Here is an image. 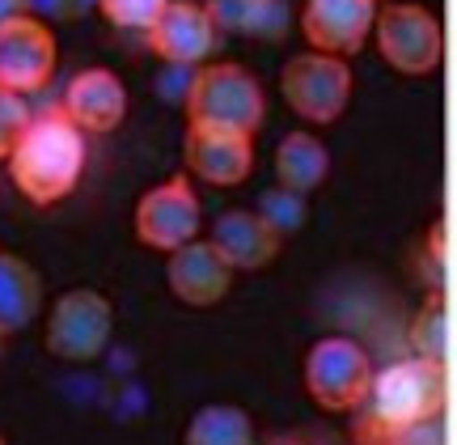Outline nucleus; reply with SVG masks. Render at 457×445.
<instances>
[{
	"label": "nucleus",
	"instance_id": "f257e3e1",
	"mask_svg": "<svg viewBox=\"0 0 457 445\" xmlns=\"http://www.w3.org/2000/svg\"><path fill=\"white\" fill-rule=\"evenodd\" d=\"M85 174V132L55 106L30 119L26 136L9 157V179L34 208L64 204Z\"/></svg>",
	"mask_w": 457,
	"mask_h": 445
},
{
	"label": "nucleus",
	"instance_id": "f03ea898",
	"mask_svg": "<svg viewBox=\"0 0 457 445\" xmlns=\"http://www.w3.org/2000/svg\"><path fill=\"white\" fill-rule=\"evenodd\" d=\"M449 403V374L445 365L428 357H407V361L386 365L373 378V390L360 407L356 437L360 445H377L403 429H415L424 420H436Z\"/></svg>",
	"mask_w": 457,
	"mask_h": 445
},
{
	"label": "nucleus",
	"instance_id": "7ed1b4c3",
	"mask_svg": "<svg viewBox=\"0 0 457 445\" xmlns=\"http://www.w3.org/2000/svg\"><path fill=\"white\" fill-rule=\"evenodd\" d=\"M182 106H187V128H199V132L254 136L267 119L262 81L233 60H212V64L195 68Z\"/></svg>",
	"mask_w": 457,
	"mask_h": 445
},
{
	"label": "nucleus",
	"instance_id": "20e7f679",
	"mask_svg": "<svg viewBox=\"0 0 457 445\" xmlns=\"http://www.w3.org/2000/svg\"><path fill=\"white\" fill-rule=\"evenodd\" d=\"M373 357L352 335H322L305 352V365H301L305 395L322 412H360L369 390H373Z\"/></svg>",
	"mask_w": 457,
	"mask_h": 445
},
{
	"label": "nucleus",
	"instance_id": "39448f33",
	"mask_svg": "<svg viewBox=\"0 0 457 445\" xmlns=\"http://www.w3.org/2000/svg\"><path fill=\"white\" fill-rule=\"evenodd\" d=\"M373 38H377L381 60L394 72H403V77H432L445 60L441 17L432 13L428 4H415V0H390V4H381Z\"/></svg>",
	"mask_w": 457,
	"mask_h": 445
},
{
	"label": "nucleus",
	"instance_id": "423d86ee",
	"mask_svg": "<svg viewBox=\"0 0 457 445\" xmlns=\"http://www.w3.org/2000/svg\"><path fill=\"white\" fill-rule=\"evenodd\" d=\"M352 64L339 55L322 51H301L279 68V94L288 102V111L305 123H339L347 102H352Z\"/></svg>",
	"mask_w": 457,
	"mask_h": 445
},
{
	"label": "nucleus",
	"instance_id": "0eeeda50",
	"mask_svg": "<svg viewBox=\"0 0 457 445\" xmlns=\"http://www.w3.org/2000/svg\"><path fill=\"white\" fill-rule=\"evenodd\" d=\"M131 230H136L140 247L157 250V255H174V250L199 242L204 208H199L195 182L187 179V174H170L165 182L148 187L145 196L136 199Z\"/></svg>",
	"mask_w": 457,
	"mask_h": 445
},
{
	"label": "nucleus",
	"instance_id": "6e6552de",
	"mask_svg": "<svg viewBox=\"0 0 457 445\" xmlns=\"http://www.w3.org/2000/svg\"><path fill=\"white\" fill-rule=\"evenodd\" d=\"M114 335V306L98 289H68L47 314L43 344L55 361L89 365L111 348Z\"/></svg>",
	"mask_w": 457,
	"mask_h": 445
},
{
	"label": "nucleus",
	"instance_id": "1a4fd4ad",
	"mask_svg": "<svg viewBox=\"0 0 457 445\" xmlns=\"http://www.w3.org/2000/svg\"><path fill=\"white\" fill-rule=\"evenodd\" d=\"M60 43L43 17L21 13L13 21H0V89L30 98L38 89H47L55 77Z\"/></svg>",
	"mask_w": 457,
	"mask_h": 445
},
{
	"label": "nucleus",
	"instance_id": "9d476101",
	"mask_svg": "<svg viewBox=\"0 0 457 445\" xmlns=\"http://www.w3.org/2000/svg\"><path fill=\"white\" fill-rule=\"evenodd\" d=\"M225 34L216 30L212 13L204 9V0H170L165 13L148 26L145 43L148 51L170 68H204L212 64L216 47H220Z\"/></svg>",
	"mask_w": 457,
	"mask_h": 445
},
{
	"label": "nucleus",
	"instance_id": "9b49d317",
	"mask_svg": "<svg viewBox=\"0 0 457 445\" xmlns=\"http://www.w3.org/2000/svg\"><path fill=\"white\" fill-rule=\"evenodd\" d=\"M377 13H381L377 0H301L296 26L305 34L310 51L347 60L373 38Z\"/></svg>",
	"mask_w": 457,
	"mask_h": 445
},
{
	"label": "nucleus",
	"instance_id": "f8f14e48",
	"mask_svg": "<svg viewBox=\"0 0 457 445\" xmlns=\"http://www.w3.org/2000/svg\"><path fill=\"white\" fill-rule=\"evenodd\" d=\"M64 111L85 136H106L128 119V89L111 68H81L72 81L64 85Z\"/></svg>",
	"mask_w": 457,
	"mask_h": 445
},
{
	"label": "nucleus",
	"instance_id": "ddd939ff",
	"mask_svg": "<svg viewBox=\"0 0 457 445\" xmlns=\"http://www.w3.org/2000/svg\"><path fill=\"white\" fill-rule=\"evenodd\" d=\"M165 284L170 293L179 297L182 306H195V310H208L216 301L228 297V284H233V267L220 259V250L212 242H191V247L165 255Z\"/></svg>",
	"mask_w": 457,
	"mask_h": 445
},
{
	"label": "nucleus",
	"instance_id": "4468645a",
	"mask_svg": "<svg viewBox=\"0 0 457 445\" xmlns=\"http://www.w3.org/2000/svg\"><path fill=\"white\" fill-rule=\"evenodd\" d=\"M208 242L220 250L233 272H262L279 259L284 250V238H279L267 221H262L259 208H228V213L216 216Z\"/></svg>",
	"mask_w": 457,
	"mask_h": 445
},
{
	"label": "nucleus",
	"instance_id": "2eb2a0df",
	"mask_svg": "<svg viewBox=\"0 0 457 445\" xmlns=\"http://www.w3.org/2000/svg\"><path fill=\"white\" fill-rule=\"evenodd\" d=\"M182 153H187V170L208 187H242L254 170V136L187 128Z\"/></svg>",
	"mask_w": 457,
	"mask_h": 445
},
{
	"label": "nucleus",
	"instance_id": "dca6fc26",
	"mask_svg": "<svg viewBox=\"0 0 457 445\" xmlns=\"http://www.w3.org/2000/svg\"><path fill=\"white\" fill-rule=\"evenodd\" d=\"M220 34H245V38H284L293 26L288 0H204Z\"/></svg>",
	"mask_w": 457,
	"mask_h": 445
},
{
	"label": "nucleus",
	"instance_id": "f3484780",
	"mask_svg": "<svg viewBox=\"0 0 457 445\" xmlns=\"http://www.w3.org/2000/svg\"><path fill=\"white\" fill-rule=\"evenodd\" d=\"M43 310V281L21 255L0 250V335L26 331Z\"/></svg>",
	"mask_w": 457,
	"mask_h": 445
},
{
	"label": "nucleus",
	"instance_id": "a211bd4d",
	"mask_svg": "<svg viewBox=\"0 0 457 445\" xmlns=\"http://www.w3.org/2000/svg\"><path fill=\"white\" fill-rule=\"evenodd\" d=\"M330 174V148L313 132H288L276 145V182L310 196Z\"/></svg>",
	"mask_w": 457,
	"mask_h": 445
},
{
	"label": "nucleus",
	"instance_id": "6ab92c4d",
	"mask_svg": "<svg viewBox=\"0 0 457 445\" xmlns=\"http://www.w3.org/2000/svg\"><path fill=\"white\" fill-rule=\"evenodd\" d=\"M182 445H254V420L233 403H208L187 420Z\"/></svg>",
	"mask_w": 457,
	"mask_h": 445
},
{
	"label": "nucleus",
	"instance_id": "aec40b11",
	"mask_svg": "<svg viewBox=\"0 0 457 445\" xmlns=\"http://www.w3.org/2000/svg\"><path fill=\"white\" fill-rule=\"evenodd\" d=\"M411 344H415V357L449 365V301H445V293H428L424 310L415 314Z\"/></svg>",
	"mask_w": 457,
	"mask_h": 445
},
{
	"label": "nucleus",
	"instance_id": "412c9836",
	"mask_svg": "<svg viewBox=\"0 0 457 445\" xmlns=\"http://www.w3.org/2000/svg\"><path fill=\"white\" fill-rule=\"evenodd\" d=\"M310 196H301V191H288V187H271L267 196L259 199V213L262 221L279 233V238H288V233H301L305 230V216H310Z\"/></svg>",
	"mask_w": 457,
	"mask_h": 445
},
{
	"label": "nucleus",
	"instance_id": "4be33fe9",
	"mask_svg": "<svg viewBox=\"0 0 457 445\" xmlns=\"http://www.w3.org/2000/svg\"><path fill=\"white\" fill-rule=\"evenodd\" d=\"M170 0H98V13L111 21L114 30H140L148 34V26L165 13Z\"/></svg>",
	"mask_w": 457,
	"mask_h": 445
},
{
	"label": "nucleus",
	"instance_id": "5701e85b",
	"mask_svg": "<svg viewBox=\"0 0 457 445\" xmlns=\"http://www.w3.org/2000/svg\"><path fill=\"white\" fill-rule=\"evenodd\" d=\"M30 106H26V98L21 94H9V89H0V162H9L13 157L17 140L26 136V128H30Z\"/></svg>",
	"mask_w": 457,
	"mask_h": 445
},
{
	"label": "nucleus",
	"instance_id": "b1692460",
	"mask_svg": "<svg viewBox=\"0 0 457 445\" xmlns=\"http://www.w3.org/2000/svg\"><path fill=\"white\" fill-rule=\"evenodd\" d=\"M377 445H445V429H441V416L436 420H424V424H415V429H403L386 437V441Z\"/></svg>",
	"mask_w": 457,
	"mask_h": 445
},
{
	"label": "nucleus",
	"instance_id": "393cba45",
	"mask_svg": "<svg viewBox=\"0 0 457 445\" xmlns=\"http://www.w3.org/2000/svg\"><path fill=\"white\" fill-rule=\"evenodd\" d=\"M21 13H30V0H0V21H13Z\"/></svg>",
	"mask_w": 457,
	"mask_h": 445
},
{
	"label": "nucleus",
	"instance_id": "a878e982",
	"mask_svg": "<svg viewBox=\"0 0 457 445\" xmlns=\"http://www.w3.org/2000/svg\"><path fill=\"white\" fill-rule=\"evenodd\" d=\"M4 340H9V335H0V352H4Z\"/></svg>",
	"mask_w": 457,
	"mask_h": 445
},
{
	"label": "nucleus",
	"instance_id": "bb28decb",
	"mask_svg": "<svg viewBox=\"0 0 457 445\" xmlns=\"http://www.w3.org/2000/svg\"><path fill=\"white\" fill-rule=\"evenodd\" d=\"M0 445H4V437H0Z\"/></svg>",
	"mask_w": 457,
	"mask_h": 445
},
{
	"label": "nucleus",
	"instance_id": "cd10ccee",
	"mask_svg": "<svg viewBox=\"0 0 457 445\" xmlns=\"http://www.w3.org/2000/svg\"><path fill=\"white\" fill-rule=\"evenodd\" d=\"M288 445H296V441H288Z\"/></svg>",
	"mask_w": 457,
	"mask_h": 445
}]
</instances>
